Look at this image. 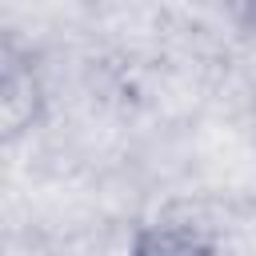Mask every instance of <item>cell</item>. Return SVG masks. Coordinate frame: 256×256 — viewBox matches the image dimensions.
I'll use <instances>...</instances> for the list:
<instances>
[{"label":"cell","mask_w":256,"mask_h":256,"mask_svg":"<svg viewBox=\"0 0 256 256\" xmlns=\"http://www.w3.org/2000/svg\"><path fill=\"white\" fill-rule=\"evenodd\" d=\"M44 112V84L32 64V56H16L12 48L4 52V76H0V120H4V140L24 136L32 124H40Z\"/></svg>","instance_id":"6da1fadb"},{"label":"cell","mask_w":256,"mask_h":256,"mask_svg":"<svg viewBox=\"0 0 256 256\" xmlns=\"http://www.w3.org/2000/svg\"><path fill=\"white\" fill-rule=\"evenodd\" d=\"M132 256H216V248L184 224H156L144 228L132 244Z\"/></svg>","instance_id":"7a4b0ae2"},{"label":"cell","mask_w":256,"mask_h":256,"mask_svg":"<svg viewBox=\"0 0 256 256\" xmlns=\"http://www.w3.org/2000/svg\"><path fill=\"white\" fill-rule=\"evenodd\" d=\"M236 4V16H240V24L248 28V32H256V0H232Z\"/></svg>","instance_id":"3957f363"}]
</instances>
